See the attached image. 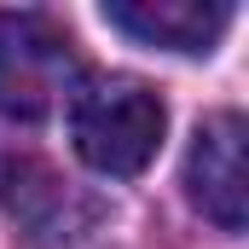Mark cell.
<instances>
[{"label":"cell","mask_w":249,"mask_h":249,"mask_svg":"<svg viewBox=\"0 0 249 249\" xmlns=\"http://www.w3.org/2000/svg\"><path fill=\"white\" fill-rule=\"evenodd\" d=\"M162 127H168V110L139 75H93L70 99V133L81 162L110 180H133L157 157Z\"/></svg>","instance_id":"obj_1"},{"label":"cell","mask_w":249,"mask_h":249,"mask_svg":"<svg viewBox=\"0 0 249 249\" xmlns=\"http://www.w3.org/2000/svg\"><path fill=\"white\" fill-rule=\"evenodd\" d=\"M75 41L47 12H0V116L41 122L75 93Z\"/></svg>","instance_id":"obj_2"},{"label":"cell","mask_w":249,"mask_h":249,"mask_svg":"<svg viewBox=\"0 0 249 249\" xmlns=\"http://www.w3.org/2000/svg\"><path fill=\"white\" fill-rule=\"evenodd\" d=\"M0 214L23 232V244L64 249L99 220V203L81 186H70L53 162L29 151H0Z\"/></svg>","instance_id":"obj_3"},{"label":"cell","mask_w":249,"mask_h":249,"mask_svg":"<svg viewBox=\"0 0 249 249\" xmlns=\"http://www.w3.org/2000/svg\"><path fill=\"white\" fill-rule=\"evenodd\" d=\"M244 139H249L244 116L238 110H220V116H209V122L197 127L191 157H186V191L220 232H244V214H249Z\"/></svg>","instance_id":"obj_4"},{"label":"cell","mask_w":249,"mask_h":249,"mask_svg":"<svg viewBox=\"0 0 249 249\" xmlns=\"http://www.w3.org/2000/svg\"><path fill=\"white\" fill-rule=\"evenodd\" d=\"M105 23L133 35V41H145V47L209 53L226 35L232 6L226 0H116V6H105Z\"/></svg>","instance_id":"obj_5"}]
</instances>
